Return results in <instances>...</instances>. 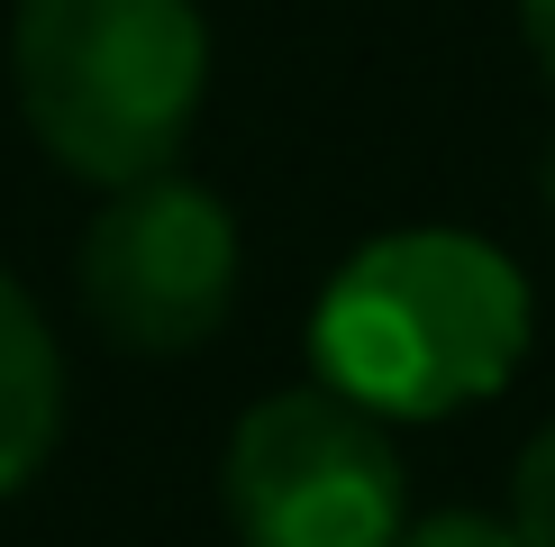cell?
Segmentation results:
<instances>
[{
    "label": "cell",
    "instance_id": "cell-4",
    "mask_svg": "<svg viewBox=\"0 0 555 547\" xmlns=\"http://www.w3.org/2000/svg\"><path fill=\"white\" fill-rule=\"evenodd\" d=\"M82 310L128 356H182L237 302V219L192 174H137L82 238Z\"/></svg>",
    "mask_w": 555,
    "mask_h": 547
},
{
    "label": "cell",
    "instance_id": "cell-9",
    "mask_svg": "<svg viewBox=\"0 0 555 547\" xmlns=\"http://www.w3.org/2000/svg\"><path fill=\"white\" fill-rule=\"evenodd\" d=\"M546 201H555V147H546Z\"/></svg>",
    "mask_w": 555,
    "mask_h": 547
},
{
    "label": "cell",
    "instance_id": "cell-1",
    "mask_svg": "<svg viewBox=\"0 0 555 547\" xmlns=\"http://www.w3.org/2000/svg\"><path fill=\"white\" fill-rule=\"evenodd\" d=\"M538 302L528 274L474 228H383L328 274L310 365L374 420H447L519 374Z\"/></svg>",
    "mask_w": 555,
    "mask_h": 547
},
{
    "label": "cell",
    "instance_id": "cell-8",
    "mask_svg": "<svg viewBox=\"0 0 555 547\" xmlns=\"http://www.w3.org/2000/svg\"><path fill=\"white\" fill-rule=\"evenodd\" d=\"M519 37H528V55H538V74L555 82V0H519Z\"/></svg>",
    "mask_w": 555,
    "mask_h": 547
},
{
    "label": "cell",
    "instance_id": "cell-3",
    "mask_svg": "<svg viewBox=\"0 0 555 547\" xmlns=\"http://www.w3.org/2000/svg\"><path fill=\"white\" fill-rule=\"evenodd\" d=\"M219 501L246 547H391L410 530V474L391 420L328 383L264 393L228 429Z\"/></svg>",
    "mask_w": 555,
    "mask_h": 547
},
{
    "label": "cell",
    "instance_id": "cell-2",
    "mask_svg": "<svg viewBox=\"0 0 555 547\" xmlns=\"http://www.w3.org/2000/svg\"><path fill=\"white\" fill-rule=\"evenodd\" d=\"M10 82L64 174L101 192L165 174L210 91L201 0H18Z\"/></svg>",
    "mask_w": 555,
    "mask_h": 547
},
{
    "label": "cell",
    "instance_id": "cell-5",
    "mask_svg": "<svg viewBox=\"0 0 555 547\" xmlns=\"http://www.w3.org/2000/svg\"><path fill=\"white\" fill-rule=\"evenodd\" d=\"M64 429V356L55 329L37 319V302L0 274V493H18L28 474L55 456Z\"/></svg>",
    "mask_w": 555,
    "mask_h": 547
},
{
    "label": "cell",
    "instance_id": "cell-6",
    "mask_svg": "<svg viewBox=\"0 0 555 547\" xmlns=\"http://www.w3.org/2000/svg\"><path fill=\"white\" fill-rule=\"evenodd\" d=\"M511 530H519V547H555V420L511 466Z\"/></svg>",
    "mask_w": 555,
    "mask_h": 547
},
{
    "label": "cell",
    "instance_id": "cell-7",
    "mask_svg": "<svg viewBox=\"0 0 555 547\" xmlns=\"http://www.w3.org/2000/svg\"><path fill=\"white\" fill-rule=\"evenodd\" d=\"M391 547H519V530L492 511H437V520H410Z\"/></svg>",
    "mask_w": 555,
    "mask_h": 547
}]
</instances>
